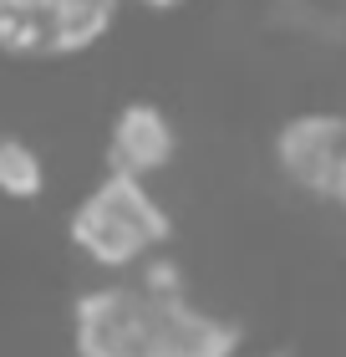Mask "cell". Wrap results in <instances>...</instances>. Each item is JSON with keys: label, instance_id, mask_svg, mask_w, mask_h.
Returning a JSON list of instances; mask_svg holds the SVG:
<instances>
[{"label": "cell", "instance_id": "6da1fadb", "mask_svg": "<svg viewBox=\"0 0 346 357\" xmlns=\"http://www.w3.org/2000/svg\"><path fill=\"white\" fill-rule=\"evenodd\" d=\"M77 357H235L239 327L199 306L168 271L87 291L72 312Z\"/></svg>", "mask_w": 346, "mask_h": 357}, {"label": "cell", "instance_id": "7a4b0ae2", "mask_svg": "<svg viewBox=\"0 0 346 357\" xmlns=\"http://www.w3.org/2000/svg\"><path fill=\"white\" fill-rule=\"evenodd\" d=\"M72 245L102 271H133L143 261H153L168 240V209L153 199L148 178L107 169L102 184H92L81 194V204L72 209Z\"/></svg>", "mask_w": 346, "mask_h": 357}, {"label": "cell", "instance_id": "3957f363", "mask_svg": "<svg viewBox=\"0 0 346 357\" xmlns=\"http://www.w3.org/2000/svg\"><path fill=\"white\" fill-rule=\"evenodd\" d=\"M341 153H346V118H336V112H301V118H290L275 133L280 174H285L295 189L316 194V199L326 194V184H331Z\"/></svg>", "mask_w": 346, "mask_h": 357}, {"label": "cell", "instance_id": "277c9868", "mask_svg": "<svg viewBox=\"0 0 346 357\" xmlns=\"http://www.w3.org/2000/svg\"><path fill=\"white\" fill-rule=\"evenodd\" d=\"M178 153V133L168 123V112L153 107V102H127L112 123V138H107V169L118 174H133V178H153L173 164Z\"/></svg>", "mask_w": 346, "mask_h": 357}, {"label": "cell", "instance_id": "5b68a950", "mask_svg": "<svg viewBox=\"0 0 346 357\" xmlns=\"http://www.w3.org/2000/svg\"><path fill=\"white\" fill-rule=\"evenodd\" d=\"M46 189V164L26 138H0V194L6 199H41Z\"/></svg>", "mask_w": 346, "mask_h": 357}, {"label": "cell", "instance_id": "8992f818", "mask_svg": "<svg viewBox=\"0 0 346 357\" xmlns=\"http://www.w3.org/2000/svg\"><path fill=\"white\" fill-rule=\"evenodd\" d=\"M321 199H331L336 209H346V153H341V164H336V174H331V184H326Z\"/></svg>", "mask_w": 346, "mask_h": 357}, {"label": "cell", "instance_id": "52a82bcc", "mask_svg": "<svg viewBox=\"0 0 346 357\" xmlns=\"http://www.w3.org/2000/svg\"><path fill=\"white\" fill-rule=\"evenodd\" d=\"M123 6V0H118ZM138 6H153V10H168V6H184V0H138Z\"/></svg>", "mask_w": 346, "mask_h": 357}]
</instances>
